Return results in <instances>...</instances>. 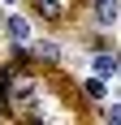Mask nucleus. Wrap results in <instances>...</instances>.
I'll return each mask as SVG.
<instances>
[{"label": "nucleus", "mask_w": 121, "mask_h": 125, "mask_svg": "<svg viewBox=\"0 0 121 125\" xmlns=\"http://www.w3.org/2000/svg\"><path fill=\"white\" fill-rule=\"evenodd\" d=\"M104 116H108V121H121V104H117V108H108Z\"/></svg>", "instance_id": "obj_6"}, {"label": "nucleus", "mask_w": 121, "mask_h": 125, "mask_svg": "<svg viewBox=\"0 0 121 125\" xmlns=\"http://www.w3.org/2000/svg\"><path fill=\"white\" fill-rule=\"evenodd\" d=\"M95 73H99V78L121 73V56H108V52H99V56H95Z\"/></svg>", "instance_id": "obj_3"}, {"label": "nucleus", "mask_w": 121, "mask_h": 125, "mask_svg": "<svg viewBox=\"0 0 121 125\" xmlns=\"http://www.w3.org/2000/svg\"><path fill=\"white\" fill-rule=\"evenodd\" d=\"M4 35H9L13 43H26V39H30V22H26V17H9V22H4Z\"/></svg>", "instance_id": "obj_2"}, {"label": "nucleus", "mask_w": 121, "mask_h": 125, "mask_svg": "<svg viewBox=\"0 0 121 125\" xmlns=\"http://www.w3.org/2000/svg\"><path fill=\"white\" fill-rule=\"evenodd\" d=\"M91 13H95L99 30H108V26L117 22V13H121V0H91Z\"/></svg>", "instance_id": "obj_1"}, {"label": "nucleus", "mask_w": 121, "mask_h": 125, "mask_svg": "<svg viewBox=\"0 0 121 125\" xmlns=\"http://www.w3.org/2000/svg\"><path fill=\"white\" fill-rule=\"evenodd\" d=\"M35 13H39V17H48V22H60V17H65L60 0H35Z\"/></svg>", "instance_id": "obj_4"}, {"label": "nucleus", "mask_w": 121, "mask_h": 125, "mask_svg": "<svg viewBox=\"0 0 121 125\" xmlns=\"http://www.w3.org/2000/svg\"><path fill=\"white\" fill-rule=\"evenodd\" d=\"M35 56H39L43 65H56V61H60V48H56V43H39V48H35Z\"/></svg>", "instance_id": "obj_5"}]
</instances>
